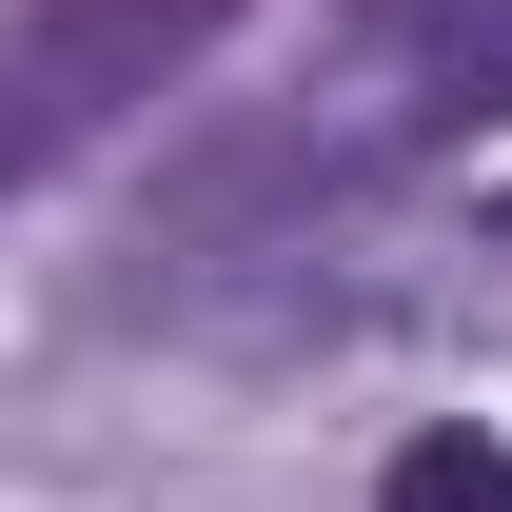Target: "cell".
Returning <instances> with one entry per match:
<instances>
[{"label": "cell", "mask_w": 512, "mask_h": 512, "mask_svg": "<svg viewBox=\"0 0 512 512\" xmlns=\"http://www.w3.org/2000/svg\"><path fill=\"white\" fill-rule=\"evenodd\" d=\"M237 20L256 0H40V20H0V197H40L60 158H99L138 99H178Z\"/></svg>", "instance_id": "6da1fadb"}, {"label": "cell", "mask_w": 512, "mask_h": 512, "mask_svg": "<svg viewBox=\"0 0 512 512\" xmlns=\"http://www.w3.org/2000/svg\"><path fill=\"white\" fill-rule=\"evenodd\" d=\"M375 99H394V158L453 119H512V0H375Z\"/></svg>", "instance_id": "7a4b0ae2"}, {"label": "cell", "mask_w": 512, "mask_h": 512, "mask_svg": "<svg viewBox=\"0 0 512 512\" xmlns=\"http://www.w3.org/2000/svg\"><path fill=\"white\" fill-rule=\"evenodd\" d=\"M375 512H512V453H493V434H414V453L375 473Z\"/></svg>", "instance_id": "3957f363"}, {"label": "cell", "mask_w": 512, "mask_h": 512, "mask_svg": "<svg viewBox=\"0 0 512 512\" xmlns=\"http://www.w3.org/2000/svg\"><path fill=\"white\" fill-rule=\"evenodd\" d=\"M493 237H512V197H493Z\"/></svg>", "instance_id": "277c9868"}]
</instances>
